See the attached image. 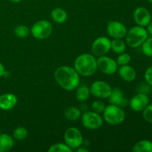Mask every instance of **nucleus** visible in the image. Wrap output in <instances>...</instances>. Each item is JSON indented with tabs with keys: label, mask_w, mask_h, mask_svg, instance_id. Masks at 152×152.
Returning <instances> with one entry per match:
<instances>
[{
	"label": "nucleus",
	"mask_w": 152,
	"mask_h": 152,
	"mask_svg": "<svg viewBox=\"0 0 152 152\" xmlns=\"http://www.w3.org/2000/svg\"><path fill=\"white\" fill-rule=\"evenodd\" d=\"M54 79L62 88L73 91L80 85V74L74 68L70 66L59 67L54 72Z\"/></svg>",
	"instance_id": "1"
},
{
	"label": "nucleus",
	"mask_w": 152,
	"mask_h": 152,
	"mask_svg": "<svg viewBox=\"0 0 152 152\" xmlns=\"http://www.w3.org/2000/svg\"><path fill=\"white\" fill-rule=\"evenodd\" d=\"M74 69L83 77H91L97 71L96 59L90 53H83L76 58Z\"/></svg>",
	"instance_id": "2"
},
{
	"label": "nucleus",
	"mask_w": 152,
	"mask_h": 152,
	"mask_svg": "<svg viewBox=\"0 0 152 152\" xmlns=\"http://www.w3.org/2000/svg\"><path fill=\"white\" fill-rule=\"evenodd\" d=\"M148 31L144 27L139 25L132 27L126 33V43L129 47L133 48L140 47L148 38Z\"/></svg>",
	"instance_id": "3"
},
{
	"label": "nucleus",
	"mask_w": 152,
	"mask_h": 152,
	"mask_svg": "<svg viewBox=\"0 0 152 152\" xmlns=\"http://www.w3.org/2000/svg\"><path fill=\"white\" fill-rule=\"evenodd\" d=\"M102 113L103 120L111 126L121 124L126 119V113L123 111V108L113 104L105 106Z\"/></svg>",
	"instance_id": "4"
},
{
	"label": "nucleus",
	"mask_w": 152,
	"mask_h": 152,
	"mask_svg": "<svg viewBox=\"0 0 152 152\" xmlns=\"http://www.w3.org/2000/svg\"><path fill=\"white\" fill-rule=\"evenodd\" d=\"M53 31L51 23L47 20H39L35 22L31 27V33L37 39H45L50 36Z\"/></svg>",
	"instance_id": "5"
},
{
	"label": "nucleus",
	"mask_w": 152,
	"mask_h": 152,
	"mask_svg": "<svg viewBox=\"0 0 152 152\" xmlns=\"http://www.w3.org/2000/svg\"><path fill=\"white\" fill-rule=\"evenodd\" d=\"M82 123L87 129L96 130L103 124V118L98 113L93 111H88L82 115Z\"/></svg>",
	"instance_id": "6"
},
{
	"label": "nucleus",
	"mask_w": 152,
	"mask_h": 152,
	"mask_svg": "<svg viewBox=\"0 0 152 152\" xmlns=\"http://www.w3.org/2000/svg\"><path fill=\"white\" fill-rule=\"evenodd\" d=\"M65 142L72 149L81 147L83 142V137L77 128L71 127L67 129L64 134Z\"/></svg>",
	"instance_id": "7"
},
{
	"label": "nucleus",
	"mask_w": 152,
	"mask_h": 152,
	"mask_svg": "<svg viewBox=\"0 0 152 152\" xmlns=\"http://www.w3.org/2000/svg\"><path fill=\"white\" fill-rule=\"evenodd\" d=\"M112 91L111 86L102 80L94 82L90 87L91 94L99 99H107Z\"/></svg>",
	"instance_id": "8"
},
{
	"label": "nucleus",
	"mask_w": 152,
	"mask_h": 152,
	"mask_svg": "<svg viewBox=\"0 0 152 152\" xmlns=\"http://www.w3.org/2000/svg\"><path fill=\"white\" fill-rule=\"evenodd\" d=\"M96 63H97L98 69L107 75L114 74L118 69V64L117 61L105 55L99 56L98 59H96Z\"/></svg>",
	"instance_id": "9"
},
{
	"label": "nucleus",
	"mask_w": 152,
	"mask_h": 152,
	"mask_svg": "<svg viewBox=\"0 0 152 152\" xmlns=\"http://www.w3.org/2000/svg\"><path fill=\"white\" fill-rule=\"evenodd\" d=\"M111 41L105 37H99L94 41L91 45V51L94 56H102L111 50Z\"/></svg>",
	"instance_id": "10"
},
{
	"label": "nucleus",
	"mask_w": 152,
	"mask_h": 152,
	"mask_svg": "<svg viewBox=\"0 0 152 152\" xmlns=\"http://www.w3.org/2000/svg\"><path fill=\"white\" fill-rule=\"evenodd\" d=\"M108 34L113 39H123L126 37L127 29L125 25L118 21H110L107 26Z\"/></svg>",
	"instance_id": "11"
},
{
	"label": "nucleus",
	"mask_w": 152,
	"mask_h": 152,
	"mask_svg": "<svg viewBox=\"0 0 152 152\" xmlns=\"http://www.w3.org/2000/svg\"><path fill=\"white\" fill-rule=\"evenodd\" d=\"M149 104V98L146 94L140 93L134 96L129 101V105L135 112L142 111Z\"/></svg>",
	"instance_id": "12"
},
{
	"label": "nucleus",
	"mask_w": 152,
	"mask_h": 152,
	"mask_svg": "<svg viewBox=\"0 0 152 152\" xmlns=\"http://www.w3.org/2000/svg\"><path fill=\"white\" fill-rule=\"evenodd\" d=\"M134 19L136 24L141 27H147L151 21V15L149 10L144 7H138L134 11Z\"/></svg>",
	"instance_id": "13"
},
{
	"label": "nucleus",
	"mask_w": 152,
	"mask_h": 152,
	"mask_svg": "<svg viewBox=\"0 0 152 152\" xmlns=\"http://www.w3.org/2000/svg\"><path fill=\"white\" fill-rule=\"evenodd\" d=\"M108 99L110 103L121 108H125L129 104V100L124 96L123 92L120 88L112 89V91Z\"/></svg>",
	"instance_id": "14"
},
{
	"label": "nucleus",
	"mask_w": 152,
	"mask_h": 152,
	"mask_svg": "<svg viewBox=\"0 0 152 152\" xmlns=\"http://www.w3.org/2000/svg\"><path fill=\"white\" fill-rule=\"evenodd\" d=\"M17 102V97L13 94H4L0 96V108L4 111H8L14 108Z\"/></svg>",
	"instance_id": "15"
},
{
	"label": "nucleus",
	"mask_w": 152,
	"mask_h": 152,
	"mask_svg": "<svg viewBox=\"0 0 152 152\" xmlns=\"http://www.w3.org/2000/svg\"><path fill=\"white\" fill-rule=\"evenodd\" d=\"M120 77L126 82H132L136 79L137 72L133 67L129 65H121L118 69Z\"/></svg>",
	"instance_id": "16"
},
{
	"label": "nucleus",
	"mask_w": 152,
	"mask_h": 152,
	"mask_svg": "<svg viewBox=\"0 0 152 152\" xmlns=\"http://www.w3.org/2000/svg\"><path fill=\"white\" fill-rule=\"evenodd\" d=\"M14 145L13 138L7 134H0V152H7Z\"/></svg>",
	"instance_id": "17"
},
{
	"label": "nucleus",
	"mask_w": 152,
	"mask_h": 152,
	"mask_svg": "<svg viewBox=\"0 0 152 152\" xmlns=\"http://www.w3.org/2000/svg\"><path fill=\"white\" fill-rule=\"evenodd\" d=\"M50 16L56 23L62 24L67 20L68 14L64 9L60 8V7H56L52 10L51 13H50Z\"/></svg>",
	"instance_id": "18"
},
{
	"label": "nucleus",
	"mask_w": 152,
	"mask_h": 152,
	"mask_svg": "<svg viewBox=\"0 0 152 152\" xmlns=\"http://www.w3.org/2000/svg\"><path fill=\"white\" fill-rule=\"evenodd\" d=\"M134 152H152V142L148 140H142L137 142L133 147Z\"/></svg>",
	"instance_id": "19"
},
{
	"label": "nucleus",
	"mask_w": 152,
	"mask_h": 152,
	"mask_svg": "<svg viewBox=\"0 0 152 152\" xmlns=\"http://www.w3.org/2000/svg\"><path fill=\"white\" fill-rule=\"evenodd\" d=\"M65 118L68 120H77L81 117V111L78 108L74 106H70L67 108L64 111Z\"/></svg>",
	"instance_id": "20"
},
{
	"label": "nucleus",
	"mask_w": 152,
	"mask_h": 152,
	"mask_svg": "<svg viewBox=\"0 0 152 152\" xmlns=\"http://www.w3.org/2000/svg\"><path fill=\"white\" fill-rule=\"evenodd\" d=\"M91 94L90 88L86 86H81L77 87V91H76V98L80 102H85L89 98Z\"/></svg>",
	"instance_id": "21"
},
{
	"label": "nucleus",
	"mask_w": 152,
	"mask_h": 152,
	"mask_svg": "<svg viewBox=\"0 0 152 152\" xmlns=\"http://www.w3.org/2000/svg\"><path fill=\"white\" fill-rule=\"evenodd\" d=\"M111 49L117 54H120L126 51V43L122 40V39H114L111 43Z\"/></svg>",
	"instance_id": "22"
},
{
	"label": "nucleus",
	"mask_w": 152,
	"mask_h": 152,
	"mask_svg": "<svg viewBox=\"0 0 152 152\" xmlns=\"http://www.w3.org/2000/svg\"><path fill=\"white\" fill-rule=\"evenodd\" d=\"M73 149L70 148L66 143H59L53 144L50 145L48 148V152H72Z\"/></svg>",
	"instance_id": "23"
},
{
	"label": "nucleus",
	"mask_w": 152,
	"mask_h": 152,
	"mask_svg": "<svg viewBox=\"0 0 152 152\" xmlns=\"http://www.w3.org/2000/svg\"><path fill=\"white\" fill-rule=\"evenodd\" d=\"M28 132L26 128L23 127V126H19V127H17L15 129L14 132H13V138L16 140L22 141L24 140L28 137Z\"/></svg>",
	"instance_id": "24"
},
{
	"label": "nucleus",
	"mask_w": 152,
	"mask_h": 152,
	"mask_svg": "<svg viewBox=\"0 0 152 152\" xmlns=\"http://www.w3.org/2000/svg\"><path fill=\"white\" fill-rule=\"evenodd\" d=\"M14 34L19 38H25L30 34V30L26 25H19L14 28Z\"/></svg>",
	"instance_id": "25"
},
{
	"label": "nucleus",
	"mask_w": 152,
	"mask_h": 152,
	"mask_svg": "<svg viewBox=\"0 0 152 152\" xmlns=\"http://www.w3.org/2000/svg\"><path fill=\"white\" fill-rule=\"evenodd\" d=\"M141 46L144 55L148 57H152V37L147 38Z\"/></svg>",
	"instance_id": "26"
},
{
	"label": "nucleus",
	"mask_w": 152,
	"mask_h": 152,
	"mask_svg": "<svg viewBox=\"0 0 152 152\" xmlns=\"http://www.w3.org/2000/svg\"><path fill=\"white\" fill-rule=\"evenodd\" d=\"M105 108V105L103 102L100 100H96L92 102L91 104V109L94 112L100 114L103 112L104 109Z\"/></svg>",
	"instance_id": "27"
},
{
	"label": "nucleus",
	"mask_w": 152,
	"mask_h": 152,
	"mask_svg": "<svg viewBox=\"0 0 152 152\" xmlns=\"http://www.w3.org/2000/svg\"><path fill=\"white\" fill-rule=\"evenodd\" d=\"M131 61V56L129 53H123L119 54V56L117 57V62L118 65H129V63Z\"/></svg>",
	"instance_id": "28"
},
{
	"label": "nucleus",
	"mask_w": 152,
	"mask_h": 152,
	"mask_svg": "<svg viewBox=\"0 0 152 152\" xmlns=\"http://www.w3.org/2000/svg\"><path fill=\"white\" fill-rule=\"evenodd\" d=\"M142 117L145 121L152 123V103L148 104L142 111Z\"/></svg>",
	"instance_id": "29"
},
{
	"label": "nucleus",
	"mask_w": 152,
	"mask_h": 152,
	"mask_svg": "<svg viewBox=\"0 0 152 152\" xmlns=\"http://www.w3.org/2000/svg\"><path fill=\"white\" fill-rule=\"evenodd\" d=\"M145 80L146 83H148L149 86H152V66H150L149 68H147V70L145 72Z\"/></svg>",
	"instance_id": "30"
},
{
	"label": "nucleus",
	"mask_w": 152,
	"mask_h": 152,
	"mask_svg": "<svg viewBox=\"0 0 152 152\" xmlns=\"http://www.w3.org/2000/svg\"><path fill=\"white\" fill-rule=\"evenodd\" d=\"M4 72H5V68H4V66L1 63V62H0V78L3 77Z\"/></svg>",
	"instance_id": "31"
},
{
	"label": "nucleus",
	"mask_w": 152,
	"mask_h": 152,
	"mask_svg": "<svg viewBox=\"0 0 152 152\" xmlns=\"http://www.w3.org/2000/svg\"><path fill=\"white\" fill-rule=\"evenodd\" d=\"M147 31L148 34L152 35V21L150 22V23L147 25Z\"/></svg>",
	"instance_id": "32"
},
{
	"label": "nucleus",
	"mask_w": 152,
	"mask_h": 152,
	"mask_svg": "<svg viewBox=\"0 0 152 152\" xmlns=\"http://www.w3.org/2000/svg\"><path fill=\"white\" fill-rule=\"evenodd\" d=\"M77 151L78 152H88V149H86V148H80V147H79V148H77Z\"/></svg>",
	"instance_id": "33"
},
{
	"label": "nucleus",
	"mask_w": 152,
	"mask_h": 152,
	"mask_svg": "<svg viewBox=\"0 0 152 152\" xmlns=\"http://www.w3.org/2000/svg\"><path fill=\"white\" fill-rule=\"evenodd\" d=\"M9 1H10L11 2H13V3H18V2H20L22 0H9Z\"/></svg>",
	"instance_id": "34"
},
{
	"label": "nucleus",
	"mask_w": 152,
	"mask_h": 152,
	"mask_svg": "<svg viewBox=\"0 0 152 152\" xmlns=\"http://www.w3.org/2000/svg\"><path fill=\"white\" fill-rule=\"evenodd\" d=\"M146 1H148L149 3H151V4H152V0H146Z\"/></svg>",
	"instance_id": "35"
}]
</instances>
